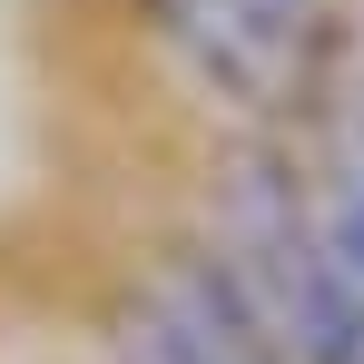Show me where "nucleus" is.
<instances>
[{"instance_id": "obj_1", "label": "nucleus", "mask_w": 364, "mask_h": 364, "mask_svg": "<svg viewBox=\"0 0 364 364\" xmlns=\"http://www.w3.org/2000/svg\"><path fill=\"white\" fill-rule=\"evenodd\" d=\"M148 20L246 109H325L335 79L325 0H148Z\"/></svg>"}, {"instance_id": "obj_2", "label": "nucleus", "mask_w": 364, "mask_h": 364, "mask_svg": "<svg viewBox=\"0 0 364 364\" xmlns=\"http://www.w3.org/2000/svg\"><path fill=\"white\" fill-rule=\"evenodd\" d=\"M128 364H276V335L256 325L246 286L217 256H178L128 305Z\"/></svg>"}]
</instances>
